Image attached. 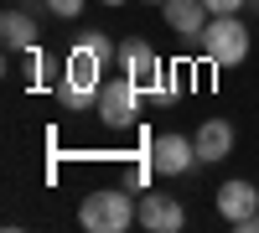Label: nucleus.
<instances>
[{
  "instance_id": "1",
  "label": "nucleus",
  "mask_w": 259,
  "mask_h": 233,
  "mask_svg": "<svg viewBox=\"0 0 259 233\" xmlns=\"http://www.w3.org/2000/svg\"><path fill=\"white\" fill-rule=\"evenodd\" d=\"M140 197H130L124 187H104V192H89L78 202V223L89 233H124L130 223H140Z\"/></svg>"
},
{
  "instance_id": "2",
  "label": "nucleus",
  "mask_w": 259,
  "mask_h": 233,
  "mask_svg": "<svg viewBox=\"0 0 259 233\" xmlns=\"http://www.w3.org/2000/svg\"><path fill=\"white\" fill-rule=\"evenodd\" d=\"M99 88H104V57L83 41V47H73L68 62H62V88H57V99L68 104V109H89V104H99Z\"/></svg>"
},
{
  "instance_id": "3",
  "label": "nucleus",
  "mask_w": 259,
  "mask_h": 233,
  "mask_svg": "<svg viewBox=\"0 0 259 233\" xmlns=\"http://www.w3.org/2000/svg\"><path fill=\"white\" fill-rule=\"evenodd\" d=\"M197 41H202V52H207L212 68H239V62L249 57V31H244L239 16H212Z\"/></svg>"
},
{
  "instance_id": "4",
  "label": "nucleus",
  "mask_w": 259,
  "mask_h": 233,
  "mask_svg": "<svg viewBox=\"0 0 259 233\" xmlns=\"http://www.w3.org/2000/svg\"><path fill=\"white\" fill-rule=\"evenodd\" d=\"M135 104H140V83L135 78H109L99 88V119L109 124V130H130V124H135Z\"/></svg>"
},
{
  "instance_id": "5",
  "label": "nucleus",
  "mask_w": 259,
  "mask_h": 233,
  "mask_svg": "<svg viewBox=\"0 0 259 233\" xmlns=\"http://www.w3.org/2000/svg\"><path fill=\"white\" fill-rule=\"evenodd\" d=\"M119 68H124V78H135L140 88H150V94H156V83L166 78L156 47H150V41H140V36H124V41H119Z\"/></svg>"
},
{
  "instance_id": "6",
  "label": "nucleus",
  "mask_w": 259,
  "mask_h": 233,
  "mask_svg": "<svg viewBox=\"0 0 259 233\" xmlns=\"http://www.w3.org/2000/svg\"><path fill=\"white\" fill-rule=\"evenodd\" d=\"M192 166H197V140H187V135H156V145H150V171L187 176Z\"/></svg>"
},
{
  "instance_id": "7",
  "label": "nucleus",
  "mask_w": 259,
  "mask_h": 233,
  "mask_svg": "<svg viewBox=\"0 0 259 233\" xmlns=\"http://www.w3.org/2000/svg\"><path fill=\"white\" fill-rule=\"evenodd\" d=\"M218 213H223L233 228H244V223L259 213V192H254V181H223V187H218Z\"/></svg>"
},
{
  "instance_id": "8",
  "label": "nucleus",
  "mask_w": 259,
  "mask_h": 233,
  "mask_svg": "<svg viewBox=\"0 0 259 233\" xmlns=\"http://www.w3.org/2000/svg\"><path fill=\"white\" fill-rule=\"evenodd\" d=\"M135 213H140V223H145L150 233H177V228L187 223V213H182V202H177V197H161V192H145Z\"/></svg>"
},
{
  "instance_id": "9",
  "label": "nucleus",
  "mask_w": 259,
  "mask_h": 233,
  "mask_svg": "<svg viewBox=\"0 0 259 233\" xmlns=\"http://www.w3.org/2000/svg\"><path fill=\"white\" fill-rule=\"evenodd\" d=\"M161 11H166V26L177 31V36H187V41H192V36H202V31H207V21H212L207 0H166Z\"/></svg>"
},
{
  "instance_id": "10",
  "label": "nucleus",
  "mask_w": 259,
  "mask_h": 233,
  "mask_svg": "<svg viewBox=\"0 0 259 233\" xmlns=\"http://www.w3.org/2000/svg\"><path fill=\"white\" fill-rule=\"evenodd\" d=\"M192 140H197V161H223L233 151V124L228 119H202Z\"/></svg>"
},
{
  "instance_id": "11",
  "label": "nucleus",
  "mask_w": 259,
  "mask_h": 233,
  "mask_svg": "<svg viewBox=\"0 0 259 233\" xmlns=\"http://www.w3.org/2000/svg\"><path fill=\"white\" fill-rule=\"evenodd\" d=\"M0 36H6L11 52H21V47H31V41H36V21H31L26 11H6V16H0Z\"/></svg>"
},
{
  "instance_id": "12",
  "label": "nucleus",
  "mask_w": 259,
  "mask_h": 233,
  "mask_svg": "<svg viewBox=\"0 0 259 233\" xmlns=\"http://www.w3.org/2000/svg\"><path fill=\"white\" fill-rule=\"evenodd\" d=\"M52 6V16H62V21H78L83 16V0H47Z\"/></svg>"
},
{
  "instance_id": "13",
  "label": "nucleus",
  "mask_w": 259,
  "mask_h": 233,
  "mask_svg": "<svg viewBox=\"0 0 259 233\" xmlns=\"http://www.w3.org/2000/svg\"><path fill=\"white\" fill-rule=\"evenodd\" d=\"M89 47H94V52H99L104 62H114V57H119V47H109V36H99V31L89 36Z\"/></svg>"
},
{
  "instance_id": "14",
  "label": "nucleus",
  "mask_w": 259,
  "mask_h": 233,
  "mask_svg": "<svg viewBox=\"0 0 259 233\" xmlns=\"http://www.w3.org/2000/svg\"><path fill=\"white\" fill-rule=\"evenodd\" d=\"M239 6H244V0H207L212 16H239Z\"/></svg>"
},
{
  "instance_id": "15",
  "label": "nucleus",
  "mask_w": 259,
  "mask_h": 233,
  "mask_svg": "<svg viewBox=\"0 0 259 233\" xmlns=\"http://www.w3.org/2000/svg\"><path fill=\"white\" fill-rule=\"evenodd\" d=\"M104 6H124V0H104Z\"/></svg>"
},
{
  "instance_id": "16",
  "label": "nucleus",
  "mask_w": 259,
  "mask_h": 233,
  "mask_svg": "<svg viewBox=\"0 0 259 233\" xmlns=\"http://www.w3.org/2000/svg\"><path fill=\"white\" fill-rule=\"evenodd\" d=\"M150 6H166V0H150Z\"/></svg>"
}]
</instances>
